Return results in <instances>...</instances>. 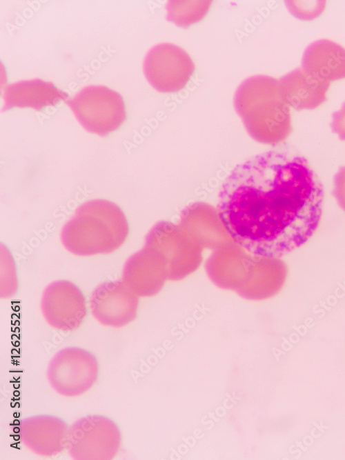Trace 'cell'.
Listing matches in <instances>:
<instances>
[{
    "label": "cell",
    "instance_id": "obj_9",
    "mask_svg": "<svg viewBox=\"0 0 345 460\" xmlns=\"http://www.w3.org/2000/svg\"><path fill=\"white\" fill-rule=\"evenodd\" d=\"M68 95L53 83L40 79L22 81L9 84L3 90V110L12 108H32L41 110L55 106Z\"/></svg>",
    "mask_w": 345,
    "mask_h": 460
},
{
    "label": "cell",
    "instance_id": "obj_10",
    "mask_svg": "<svg viewBox=\"0 0 345 460\" xmlns=\"http://www.w3.org/2000/svg\"><path fill=\"white\" fill-rule=\"evenodd\" d=\"M302 63L305 70L325 81L345 79V48L333 41L320 39L309 45Z\"/></svg>",
    "mask_w": 345,
    "mask_h": 460
},
{
    "label": "cell",
    "instance_id": "obj_6",
    "mask_svg": "<svg viewBox=\"0 0 345 460\" xmlns=\"http://www.w3.org/2000/svg\"><path fill=\"white\" fill-rule=\"evenodd\" d=\"M41 307L47 321L59 330L75 329L86 316L85 297L81 290L69 281H57L46 287Z\"/></svg>",
    "mask_w": 345,
    "mask_h": 460
},
{
    "label": "cell",
    "instance_id": "obj_3",
    "mask_svg": "<svg viewBox=\"0 0 345 460\" xmlns=\"http://www.w3.org/2000/svg\"><path fill=\"white\" fill-rule=\"evenodd\" d=\"M235 100L252 126L257 125V134L264 141L277 143L290 134L289 104L279 80L266 75L250 77L239 86Z\"/></svg>",
    "mask_w": 345,
    "mask_h": 460
},
{
    "label": "cell",
    "instance_id": "obj_12",
    "mask_svg": "<svg viewBox=\"0 0 345 460\" xmlns=\"http://www.w3.org/2000/svg\"><path fill=\"white\" fill-rule=\"evenodd\" d=\"M331 128L342 141H345V103L339 110L333 113Z\"/></svg>",
    "mask_w": 345,
    "mask_h": 460
},
{
    "label": "cell",
    "instance_id": "obj_7",
    "mask_svg": "<svg viewBox=\"0 0 345 460\" xmlns=\"http://www.w3.org/2000/svg\"><path fill=\"white\" fill-rule=\"evenodd\" d=\"M137 298L124 281H106L99 285L90 297V308L103 324L120 327L135 317Z\"/></svg>",
    "mask_w": 345,
    "mask_h": 460
},
{
    "label": "cell",
    "instance_id": "obj_5",
    "mask_svg": "<svg viewBox=\"0 0 345 460\" xmlns=\"http://www.w3.org/2000/svg\"><path fill=\"white\" fill-rule=\"evenodd\" d=\"M195 70V63L189 54L171 43L153 46L144 61V72L148 81L155 90L164 93L183 89Z\"/></svg>",
    "mask_w": 345,
    "mask_h": 460
},
{
    "label": "cell",
    "instance_id": "obj_1",
    "mask_svg": "<svg viewBox=\"0 0 345 460\" xmlns=\"http://www.w3.org/2000/svg\"><path fill=\"white\" fill-rule=\"evenodd\" d=\"M323 199L322 186L304 158L270 152L230 172L219 190L218 210L241 246L278 259L314 234Z\"/></svg>",
    "mask_w": 345,
    "mask_h": 460
},
{
    "label": "cell",
    "instance_id": "obj_11",
    "mask_svg": "<svg viewBox=\"0 0 345 460\" xmlns=\"http://www.w3.org/2000/svg\"><path fill=\"white\" fill-rule=\"evenodd\" d=\"M333 192L338 204L345 211V166L335 176Z\"/></svg>",
    "mask_w": 345,
    "mask_h": 460
},
{
    "label": "cell",
    "instance_id": "obj_2",
    "mask_svg": "<svg viewBox=\"0 0 345 460\" xmlns=\"http://www.w3.org/2000/svg\"><path fill=\"white\" fill-rule=\"evenodd\" d=\"M128 230L121 209L114 203L97 199L77 208L62 228L61 240L64 247L75 255L104 254L121 246Z\"/></svg>",
    "mask_w": 345,
    "mask_h": 460
},
{
    "label": "cell",
    "instance_id": "obj_8",
    "mask_svg": "<svg viewBox=\"0 0 345 460\" xmlns=\"http://www.w3.org/2000/svg\"><path fill=\"white\" fill-rule=\"evenodd\" d=\"M282 94L297 110H314L326 101L330 82L297 68L279 80Z\"/></svg>",
    "mask_w": 345,
    "mask_h": 460
},
{
    "label": "cell",
    "instance_id": "obj_4",
    "mask_svg": "<svg viewBox=\"0 0 345 460\" xmlns=\"http://www.w3.org/2000/svg\"><path fill=\"white\" fill-rule=\"evenodd\" d=\"M66 103L87 131L100 136L116 130L126 119L122 97L106 86L85 87Z\"/></svg>",
    "mask_w": 345,
    "mask_h": 460
}]
</instances>
